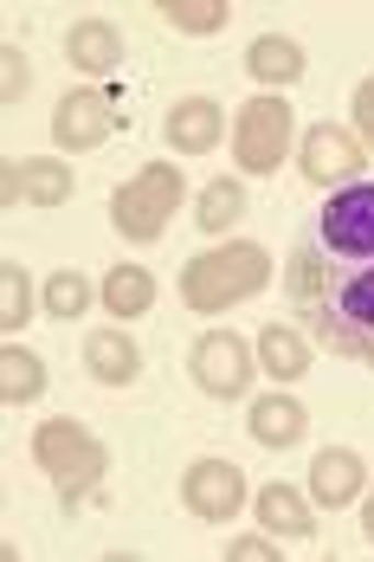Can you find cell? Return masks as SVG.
I'll return each instance as SVG.
<instances>
[{
	"label": "cell",
	"instance_id": "obj_1",
	"mask_svg": "<svg viewBox=\"0 0 374 562\" xmlns=\"http://www.w3.org/2000/svg\"><path fill=\"white\" fill-rule=\"evenodd\" d=\"M284 291L304 337L374 369V181H349L322 201L284 266Z\"/></svg>",
	"mask_w": 374,
	"mask_h": 562
},
{
	"label": "cell",
	"instance_id": "obj_2",
	"mask_svg": "<svg viewBox=\"0 0 374 562\" xmlns=\"http://www.w3.org/2000/svg\"><path fill=\"white\" fill-rule=\"evenodd\" d=\"M271 284V252L252 246V239H226V246H207L181 266V304L201 311V317H219L246 297H259Z\"/></svg>",
	"mask_w": 374,
	"mask_h": 562
},
{
	"label": "cell",
	"instance_id": "obj_3",
	"mask_svg": "<svg viewBox=\"0 0 374 562\" xmlns=\"http://www.w3.org/2000/svg\"><path fill=\"white\" fill-rule=\"evenodd\" d=\"M33 459H39V472L58 485L65 505H84V498L110 479V447L84 427V420H65V414H58V420H39Z\"/></svg>",
	"mask_w": 374,
	"mask_h": 562
},
{
	"label": "cell",
	"instance_id": "obj_4",
	"mask_svg": "<svg viewBox=\"0 0 374 562\" xmlns=\"http://www.w3.org/2000/svg\"><path fill=\"white\" fill-rule=\"evenodd\" d=\"M181 194H188V175L174 169V162H143V169L129 175L116 194H110V221L123 239H136V246H149L168 233L174 221V207H181Z\"/></svg>",
	"mask_w": 374,
	"mask_h": 562
},
{
	"label": "cell",
	"instance_id": "obj_5",
	"mask_svg": "<svg viewBox=\"0 0 374 562\" xmlns=\"http://www.w3.org/2000/svg\"><path fill=\"white\" fill-rule=\"evenodd\" d=\"M291 130H297L291 104L277 91H259L246 111L233 116V162L246 175H277L284 156H291Z\"/></svg>",
	"mask_w": 374,
	"mask_h": 562
},
{
	"label": "cell",
	"instance_id": "obj_6",
	"mask_svg": "<svg viewBox=\"0 0 374 562\" xmlns=\"http://www.w3.org/2000/svg\"><path fill=\"white\" fill-rule=\"evenodd\" d=\"M252 349L246 337H233V330H207V337H194L188 349V375H194V389L214 394V401H239V394L252 389Z\"/></svg>",
	"mask_w": 374,
	"mask_h": 562
},
{
	"label": "cell",
	"instance_id": "obj_7",
	"mask_svg": "<svg viewBox=\"0 0 374 562\" xmlns=\"http://www.w3.org/2000/svg\"><path fill=\"white\" fill-rule=\"evenodd\" d=\"M181 505L194 510L201 524H226L246 510V472L233 459H194L181 472Z\"/></svg>",
	"mask_w": 374,
	"mask_h": 562
},
{
	"label": "cell",
	"instance_id": "obj_8",
	"mask_svg": "<svg viewBox=\"0 0 374 562\" xmlns=\"http://www.w3.org/2000/svg\"><path fill=\"white\" fill-rule=\"evenodd\" d=\"M369 162V149H362V136L355 130H342V123H317V130H304V149H297V169L304 181H329V188H349L355 175Z\"/></svg>",
	"mask_w": 374,
	"mask_h": 562
},
{
	"label": "cell",
	"instance_id": "obj_9",
	"mask_svg": "<svg viewBox=\"0 0 374 562\" xmlns=\"http://www.w3.org/2000/svg\"><path fill=\"white\" fill-rule=\"evenodd\" d=\"M71 188H78V181H71V169H65L58 156H20V162L7 156V162H0V207H7V214H13L20 201H26V207H65Z\"/></svg>",
	"mask_w": 374,
	"mask_h": 562
},
{
	"label": "cell",
	"instance_id": "obj_10",
	"mask_svg": "<svg viewBox=\"0 0 374 562\" xmlns=\"http://www.w3.org/2000/svg\"><path fill=\"white\" fill-rule=\"evenodd\" d=\"M110 130H116V111H110L104 91H91V85H78V91H65L53 111V143L65 156H91V149H104Z\"/></svg>",
	"mask_w": 374,
	"mask_h": 562
},
{
	"label": "cell",
	"instance_id": "obj_11",
	"mask_svg": "<svg viewBox=\"0 0 374 562\" xmlns=\"http://www.w3.org/2000/svg\"><path fill=\"white\" fill-rule=\"evenodd\" d=\"M362 492H369V465H362V452H349V447H322L317 459H310V498H317L322 510L355 505Z\"/></svg>",
	"mask_w": 374,
	"mask_h": 562
},
{
	"label": "cell",
	"instance_id": "obj_12",
	"mask_svg": "<svg viewBox=\"0 0 374 562\" xmlns=\"http://www.w3.org/2000/svg\"><path fill=\"white\" fill-rule=\"evenodd\" d=\"M219 136H233V130H226V111H219L214 98L168 104V149L174 156H207V149H219Z\"/></svg>",
	"mask_w": 374,
	"mask_h": 562
},
{
	"label": "cell",
	"instance_id": "obj_13",
	"mask_svg": "<svg viewBox=\"0 0 374 562\" xmlns=\"http://www.w3.org/2000/svg\"><path fill=\"white\" fill-rule=\"evenodd\" d=\"M84 375H91L98 389H129V382L143 375V349H136V337H123V324L84 337Z\"/></svg>",
	"mask_w": 374,
	"mask_h": 562
},
{
	"label": "cell",
	"instance_id": "obj_14",
	"mask_svg": "<svg viewBox=\"0 0 374 562\" xmlns=\"http://www.w3.org/2000/svg\"><path fill=\"white\" fill-rule=\"evenodd\" d=\"M252 510H259L265 537H291V543H310L317 537V510H310V498L297 485H277L271 479L265 492H252Z\"/></svg>",
	"mask_w": 374,
	"mask_h": 562
},
{
	"label": "cell",
	"instance_id": "obj_15",
	"mask_svg": "<svg viewBox=\"0 0 374 562\" xmlns=\"http://www.w3.org/2000/svg\"><path fill=\"white\" fill-rule=\"evenodd\" d=\"M116 58H123V33L110 20H78L65 33V65L78 78H104V71H116Z\"/></svg>",
	"mask_w": 374,
	"mask_h": 562
},
{
	"label": "cell",
	"instance_id": "obj_16",
	"mask_svg": "<svg viewBox=\"0 0 374 562\" xmlns=\"http://www.w3.org/2000/svg\"><path fill=\"white\" fill-rule=\"evenodd\" d=\"M98 297H104L110 324H136V317L156 311V272L149 266H110L104 284H98Z\"/></svg>",
	"mask_w": 374,
	"mask_h": 562
},
{
	"label": "cell",
	"instance_id": "obj_17",
	"mask_svg": "<svg viewBox=\"0 0 374 562\" xmlns=\"http://www.w3.org/2000/svg\"><path fill=\"white\" fill-rule=\"evenodd\" d=\"M252 356H259V369H265L271 382H304L317 349H310V337H304V330H291V324H265Z\"/></svg>",
	"mask_w": 374,
	"mask_h": 562
},
{
	"label": "cell",
	"instance_id": "obj_18",
	"mask_svg": "<svg viewBox=\"0 0 374 562\" xmlns=\"http://www.w3.org/2000/svg\"><path fill=\"white\" fill-rule=\"evenodd\" d=\"M246 427H252V440L265 452H284L304 440V401H291V394H265V401H252V414H246Z\"/></svg>",
	"mask_w": 374,
	"mask_h": 562
},
{
	"label": "cell",
	"instance_id": "obj_19",
	"mask_svg": "<svg viewBox=\"0 0 374 562\" xmlns=\"http://www.w3.org/2000/svg\"><path fill=\"white\" fill-rule=\"evenodd\" d=\"M246 78H259L265 91L297 85V78H304V46H297V40H284V33L252 40V46H246Z\"/></svg>",
	"mask_w": 374,
	"mask_h": 562
},
{
	"label": "cell",
	"instance_id": "obj_20",
	"mask_svg": "<svg viewBox=\"0 0 374 562\" xmlns=\"http://www.w3.org/2000/svg\"><path fill=\"white\" fill-rule=\"evenodd\" d=\"M39 394H46V362H39L33 349L7 342V349H0V401H7V407H26V401H39Z\"/></svg>",
	"mask_w": 374,
	"mask_h": 562
},
{
	"label": "cell",
	"instance_id": "obj_21",
	"mask_svg": "<svg viewBox=\"0 0 374 562\" xmlns=\"http://www.w3.org/2000/svg\"><path fill=\"white\" fill-rule=\"evenodd\" d=\"M91 297H98V284L84 279L78 266H58L53 279H46V317L53 324H78L91 311Z\"/></svg>",
	"mask_w": 374,
	"mask_h": 562
},
{
	"label": "cell",
	"instance_id": "obj_22",
	"mask_svg": "<svg viewBox=\"0 0 374 562\" xmlns=\"http://www.w3.org/2000/svg\"><path fill=\"white\" fill-rule=\"evenodd\" d=\"M239 214H246V181H207V188H201V201H194L201 233H233Z\"/></svg>",
	"mask_w": 374,
	"mask_h": 562
},
{
	"label": "cell",
	"instance_id": "obj_23",
	"mask_svg": "<svg viewBox=\"0 0 374 562\" xmlns=\"http://www.w3.org/2000/svg\"><path fill=\"white\" fill-rule=\"evenodd\" d=\"M26 317H33V279H26V266H0V337L13 342L26 330Z\"/></svg>",
	"mask_w": 374,
	"mask_h": 562
},
{
	"label": "cell",
	"instance_id": "obj_24",
	"mask_svg": "<svg viewBox=\"0 0 374 562\" xmlns=\"http://www.w3.org/2000/svg\"><path fill=\"white\" fill-rule=\"evenodd\" d=\"M161 20L201 40V33H219V26L233 20V7H226V0H161Z\"/></svg>",
	"mask_w": 374,
	"mask_h": 562
},
{
	"label": "cell",
	"instance_id": "obj_25",
	"mask_svg": "<svg viewBox=\"0 0 374 562\" xmlns=\"http://www.w3.org/2000/svg\"><path fill=\"white\" fill-rule=\"evenodd\" d=\"M26 91H33V65H26V53H13V46H7V53H0V104L13 111Z\"/></svg>",
	"mask_w": 374,
	"mask_h": 562
},
{
	"label": "cell",
	"instance_id": "obj_26",
	"mask_svg": "<svg viewBox=\"0 0 374 562\" xmlns=\"http://www.w3.org/2000/svg\"><path fill=\"white\" fill-rule=\"evenodd\" d=\"M355 130H362V149H374V78L355 85Z\"/></svg>",
	"mask_w": 374,
	"mask_h": 562
},
{
	"label": "cell",
	"instance_id": "obj_27",
	"mask_svg": "<svg viewBox=\"0 0 374 562\" xmlns=\"http://www.w3.org/2000/svg\"><path fill=\"white\" fill-rule=\"evenodd\" d=\"M226 562H277V543H265V537H239V543H226Z\"/></svg>",
	"mask_w": 374,
	"mask_h": 562
},
{
	"label": "cell",
	"instance_id": "obj_28",
	"mask_svg": "<svg viewBox=\"0 0 374 562\" xmlns=\"http://www.w3.org/2000/svg\"><path fill=\"white\" fill-rule=\"evenodd\" d=\"M362 537H369V543H374V498H369V505H362Z\"/></svg>",
	"mask_w": 374,
	"mask_h": 562
}]
</instances>
